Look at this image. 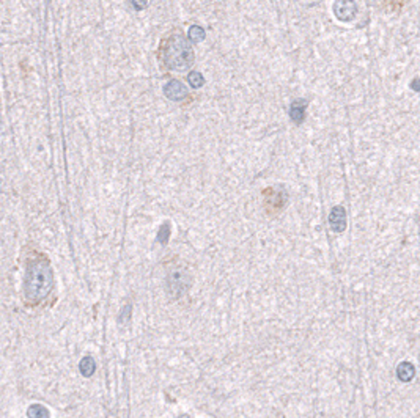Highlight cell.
Listing matches in <instances>:
<instances>
[{"label":"cell","mask_w":420,"mask_h":418,"mask_svg":"<svg viewBox=\"0 0 420 418\" xmlns=\"http://www.w3.org/2000/svg\"><path fill=\"white\" fill-rule=\"evenodd\" d=\"M188 36H189V41H191V43L197 44V43H200V41H203L205 36H206V33H205V30H203L202 27H200V26H192V27L189 29V32H188Z\"/></svg>","instance_id":"obj_9"},{"label":"cell","mask_w":420,"mask_h":418,"mask_svg":"<svg viewBox=\"0 0 420 418\" xmlns=\"http://www.w3.org/2000/svg\"><path fill=\"white\" fill-rule=\"evenodd\" d=\"M396 376H398V379L400 381H403V382H409L412 377L415 376V368L412 363H408V362H403V363H400L398 368H396Z\"/></svg>","instance_id":"obj_7"},{"label":"cell","mask_w":420,"mask_h":418,"mask_svg":"<svg viewBox=\"0 0 420 418\" xmlns=\"http://www.w3.org/2000/svg\"><path fill=\"white\" fill-rule=\"evenodd\" d=\"M329 224L335 233H342L346 228V211L343 206H334L329 214Z\"/></svg>","instance_id":"obj_5"},{"label":"cell","mask_w":420,"mask_h":418,"mask_svg":"<svg viewBox=\"0 0 420 418\" xmlns=\"http://www.w3.org/2000/svg\"><path fill=\"white\" fill-rule=\"evenodd\" d=\"M79 370H81L82 376L84 377H90L93 376V373L96 371V362H95V358L91 355H87L82 358V362L81 365H79Z\"/></svg>","instance_id":"obj_8"},{"label":"cell","mask_w":420,"mask_h":418,"mask_svg":"<svg viewBox=\"0 0 420 418\" xmlns=\"http://www.w3.org/2000/svg\"><path fill=\"white\" fill-rule=\"evenodd\" d=\"M411 88L414 91H420V77H415L414 81L411 82Z\"/></svg>","instance_id":"obj_14"},{"label":"cell","mask_w":420,"mask_h":418,"mask_svg":"<svg viewBox=\"0 0 420 418\" xmlns=\"http://www.w3.org/2000/svg\"><path fill=\"white\" fill-rule=\"evenodd\" d=\"M52 289V269L51 261L44 253H35L27 260L26 274V301L29 304H39L48 297Z\"/></svg>","instance_id":"obj_1"},{"label":"cell","mask_w":420,"mask_h":418,"mask_svg":"<svg viewBox=\"0 0 420 418\" xmlns=\"http://www.w3.org/2000/svg\"><path fill=\"white\" fill-rule=\"evenodd\" d=\"M164 94L170 99V101H181V99H184L189 94V91H188V87H184V84L181 81L172 79V81H169L164 87Z\"/></svg>","instance_id":"obj_4"},{"label":"cell","mask_w":420,"mask_h":418,"mask_svg":"<svg viewBox=\"0 0 420 418\" xmlns=\"http://www.w3.org/2000/svg\"><path fill=\"white\" fill-rule=\"evenodd\" d=\"M27 415L29 418H49V410L41 404H33L29 407Z\"/></svg>","instance_id":"obj_10"},{"label":"cell","mask_w":420,"mask_h":418,"mask_svg":"<svg viewBox=\"0 0 420 418\" xmlns=\"http://www.w3.org/2000/svg\"><path fill=\"white\" fill-rule=\"evenodd\" d=\"M332 13L340 22H353L357 17L359 7L354 0H335L332 5Z\"/></svg>","instance_id":"obj_3"},{"label":"cell","mask_w":420,"mask_h":418,"mask_svg":"<svg viewBox=\"0 0 420 418\" xmlns=\"http://www.w3.org/2000/svg\"><path fill=\"white\" fill-rule=\"evenodd\" d=\"M131 2V5L135 8V10H145L147 8V5H148V0H129Z\"/></svg>","instance_id":"obj_13"},{"label":"cell","mask_w":420,"mask_h":418,"mask_svg":"<svg viewBox=\"0 0 420 418\" xmlns=\"http://www.w3.org/2000/svg\"><path fill=\"white\" fill-rule=\"evenodd\" d=\"M157 57L161 63L173 71H184L194 63V51L189 39L179 32L167 35L159 44Z\"/></svg>","instance_id":"obj_2"},{"label":"cell","mask_w":420,"mask_h":418,"mask_svg":"<svg viewBox=\"0 0 420 418\" xmlns=\"http://www.w3.org/2000/svg\"><path fill=\"white\" fill-rule=\"evenodd\" d=\"M169 237H170V224L166 222L161 225V228H159V233H157V242L159 244H167L169 242Z\"/></svg>","instance_id":"obj_11"},{"label":"cell","mask_w":420,"mask_h":418,"mask_svg":"<svg viewBox=\"0 0 420 418\" xmlns=\"http://www.w3.org/2000/svg\"><path fill=\"white\" fill-rule=\"evenodd\" d=\"M306 110H307V99H294L290 106V118L294 125H302L306 119Z\"/></svg>","instance_id":"obj_6"},{"label":"cell","mask_w":420,"mask_h":418,"mask_svg":"<svg viewBox=\"0 0 420 418\" xmlns=\"http://www.w3.org/2000/svg\"><path fill=\"white\" fill-rule=\"evenodd\" d=\"M188 82H189V85H191L192 88H200V87H202V85L205 84V79H203V76L200 74V72L192 71V72L188 76Z\"/></svg>","instance_id":"obj_12"}]
</instances>
